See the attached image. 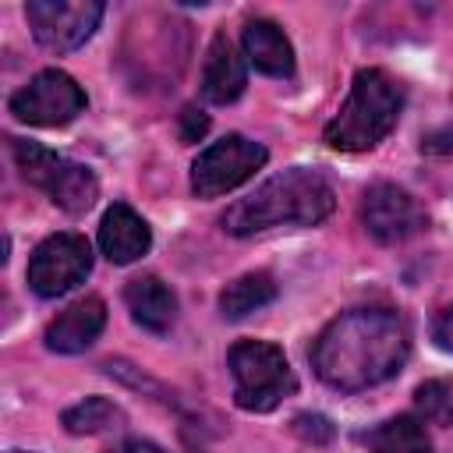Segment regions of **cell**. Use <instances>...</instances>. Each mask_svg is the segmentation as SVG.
I'll return each instance as SVG.
<instances>
[{"label": "cell", "instance_id": "6da1fadb", "mask_svg": "<svg viewBox=\"0 0 453 453\" xmlns=\"http://www.w3.org/2000/svg\"><path fill=\"white\" fill-rule=\"evenodd\" d=\"M411 354V333L389 308H350L336 315L311 343L315 375L340 389L361 393L393 379Z\"/></svg>", "mask_w": 453, "mask_h": 453}, {"label": "cell", "instance_id": "7a4b0ae2", "mask_svg": "<svg viewBox=\"0 0 453 453\" xmlns=\"http://www.w3.org/2000/svg\"><path fill=\"white\" fill-rule=\"evenodd\" d=\"M336 209V191L319 170L290 166L262 180L248 198H237L223 212V230L251 237L273 226H315Z\"/></svg>", "mask_w": 453, "mask_h": 453}, {"label": "cell", "instance_id": "3957f363", "mask_svg": "<svg viewBox=\"0 0 453 453\" xmlns=\"http://www.w3.org/2000/svg\"><path fill=\"white\" fill-rule=\"evenodd\" d=\"M403 88L382 67H361L354 85L340 106V113L326 124L322 138L336 152H365L375 149L400 120Z\"/></svg>", "mask_w": 453, "mask_h": 453}, {"label": "cell", "instance_id": "277c9868", "mask_svg": "<svg viewBox=\"0 0 453 453\" xmlns=\"http://www.w3.org/2000/svg\"><path fill=\"white\" fill-rule=\"evenodd\" d=\"M234 379V403L251 414H265L280 407L283 396L297 389V379L276 343L265 340H237L226 354Z\"/></svg>", "mask_w": 453, "mask_h": 453}, {"label": "cell", "instance_id": "5b68a950", "mask_svg": "<svg viewBox=\"0 0 453 453\" xmlns=\"http://www.w3.org/2000/svg\"><path fill=\"white\" fill-rule=\"evenodd\" d=\"M11 149H14L21 177L28 184H35L39 191H46L53 205H60L71 216H81L96 205L99 180L85 163H74V159L46 149L39 142H28V138H11Z\"/></svg>", "mask_w": 453, "mask_h": 453}, {"label": "cell", "instance_id": "8992f818", "mask_svg": "<svg viewBox=\"0 0 453 453\" xmlns=\"http://www.w3.org/2000/svg\"><path fill=\"white\" fill-rule=\"evenodd\" d=\"M265 159H269L265 145L244 134H226L209 149H202L198 159L191 163V191L198 198H219L241 188L244 180H251L265 166Z\"/></svg>", "mask_w": 453, "mask_h": 453}, {"label": "cell", "instance_id": "52a82bcc", "mask_svg": "<svg viewBox=\"0 0 453 453\" xmlns=\"http://www.w3.org/2000/svg\"><path fill=\"white\" fill-rule=\"evenodd\" d=\"M11 113L32 127H64L85 113V88L60 67H46L11 96Z\"/></svg>", "mask_w": 453, "mask_h": 453}, {"label": "cell", "instance_id": "ba28073f", "mask_svg": "<svg viewBox=\"0 0 453 453\" xmlns=\"http://www.w3.org/2000/svg\"><path fill=\"white\" fill-rule=\"evenodd\" d=\"M92 273V244L81 234H50L46 241H39L28 255V287L39 297H60L67 290H74L78 283H85V276Z\"/></svg>", "mask_w": 453, "mask_h": 453}, {"label": "cell", "instance_id": "9c48e42d", "mask_svg": "<svg viewBox=\"0 0 453 453\" xmlns=\"http://www.w3.org/2000/svg\"><path fill=\"white\" fill-rule=\"evenodd\" d=\"M103 11L106 7L99 0H28L25 4V18L35 42L53 53L78 50L99 28Z\"/></svg>", "mask_w": 453, "mask_h": 453}, {"label": "cell", "instance_id": "30bf717a", "mask_svg": "<svg viewBox=\"0 0 453 453\" xmlns=\"http://www.w3.org/2000/svg\"><path fill=\"white\" fill-rule=\"evenodd\" d=\"M361 223L379 244H400V241L421 234L428 226V216L411 191H403L389 180H379L361 198Z\"/></svg>", "mask_w": 453, "mask_h": 453}, {"label": "cell", "instance_id": "8fae6325", "mask_svg": "<svg viewBox=\"0 0 453 453\" xmlns=\"http://www.w3.org/2000/svg\"><path fill=\"white\" fill-rule=\"evenodd\" d=\"M106 326V304L103 297L88 294L67 304L50 326H46V347L53 354H81L96 343V336Z\"/></svg>", "mask_w": 453, "mask_h": 453}, {"label": "cell", "instance_id": "7c38bea8", "mask_svg": "<svg viewBox=\"0 0 453 453\" xmlns=\"http://www.w3.org/2000/svg\"><path fill=\"white\" fill-rule=\"evenodd\" d=\"M149 248H152V230H149V223H145L127 202H113V205L103 212V223H99V251H103L113 265H131V262H138Z\"/></svg>", "mask_w": 453, "mask_h": 453}, {"label": "cell", "instance_id": "4fadbf2b", "mask_svg": "<svg viewBox=\"0 0 453 453\" xmlns=\"http://www.w3.org/2000/svg\"><path fill=\"white\" fill-rule=\"evenodd\" d=\"M244 85H248L244 57L237 53L226 32H216L205 50V64H202V96L216 106H226L244 92Z\"/></svg>", "mask_w": 453, "mask_h": 453}, {"label": "cell", "instance_id": "5bb4252c", "mask_svg": "<svg viewBox=\"0 0 453 453\" xmlns=\"http://www.w3.org/2000/svg\"><path fill=\"white\" fill-rule=\"evenodd\" d=\"M241 46H244V57L255 71H262L269 78H290L294 74V46L276 21L248 18L244 32H241Z\"/></svg>", "mask_w": 453, "mask_h": 453}, {"label": "cell", "instance_id": "9a60e30c", "mask_svg": "<svg viewBox=\"0 0 453 453\" xmlns=\"http://www.w3.org/2000/svg\"><path fill=\"white\" fill-rule=\"evenodd\" d=\"M124 304L131 319L149 333H166L177 319V297L159 276H134L124 287Z\"/></svg>", "mask_w": 453, "mask_h": 453}, {"label": "cell", "instance_id": "2e32d148", "mask_svg": "<svg viewBox=\"0 0 453 453\" xmlns=\"http://www.w3.org/2000/svg\"><path fill=\"white\" fill-rule=\"evenodd\" d=\"M368 453H432V439L425 432V421L414 414H396L361 435Z\"/></svg>", "mask_w": 453, "mask_h": 453}, {"label": "cell", "instance_id": "e0dca14e", "mask_svg": "<svg viewBox=\"0 0 453 453\" xmlns=\"http://www.w3.org/2000/svg\"><path fill=\"white\" fill-rule=\"evenodd\" d=\"M273 297H276V283L269 273H244L223 287L219 311H223V319H244V315L265 308Z\"/></svg>", "mask_w": 453, "mask_h": 453}, {"label": "cell", "instance_id": "ac0fdd59", "mask_svg": "<svg viewBox=\"0 0 453 453\" xmlns=\"http://www.w3.org/2000/svg\"><path fill=\"white\" fill-rule=\"evenodd\" d=\"M60 421H64V428L71 435H99V432L120 428L127 418H124V411L113 400H106V396H85L81 403L67 407L60 414Z\"/></svg>", "mask_w": 453, "mask_h": 453}, {"label": "cell", "instance_id": "d6986e66", "mask_svg": "<svg viewBox=\"0 0 453 453\" xmlns=\"http://www.w3.org/2000/svg\"><path fill=\"white\" fill-rule=\"evenodd\" d=\"M414 403H418V414L428 425H442V428L453 425V386L446 379L421 382L418 393H414Z\"/></svg>", "mask_w": 453, "mask_h": 453}, {"label": "cell", "instance_id": "ffe728a7", "mask_svg": "<svg viewBox=\"0 0 453 453\" xmlns=\"http://www.w3.org/2000/svg\"><path fill=\"white\" fill-rule=\"evenodd\" d=\"M290 428L304 439V442H311V446H326L333 435H336V428H333V421L326 418V414H315V411H304V414H297L294 421H290Z\"/></svg>", "mask_w": 453, "mask_h": 453}, {"label": "cell", "instance_id": "44dd1931", "mask_svg": "<svg viewBox=\"0 0 453 453\" xmlns=\"http://www.w3.org/2000/svg\"><path fill=\"white\" fill-rule=\"evenodd\" d=\"M205 131H209V117L198 106H184L177 113V134H180V142H198Z\"/></svg>", "mask_w": 453, "mask_h": 453}, {"label": "cell", "instance_id": "7402d4cb", "mask_svg": "<svg viewBox=\"0 0 453 453\" xmlns=\"http://www.w3.org/2000/svg\"><path fill=\"white\" fill-rule=\"evenodd\" d=\"M421 152H432V156H449V152H453V124L428 131V134L421 138Z\"/></svg>", "mask_w": 453, "mask_h": 453}, {"label": "cell", "instance_id": "603a6c76", "mask_svg": "<svg viewBox=\"0 0 453 453\" xmlns=\"http://www.w3.org/2000/svg\"><path fill=\"white\" fill-rule=\"evenodd\" d=\"M432 340H435L439 350L453 354V304L446 311H439V319L432 322Z\"/></svg>", "mask_w": 453, "mask_h": 453}, {"label": "cell", "instance_id": "cb8c5ba5", "mask_svg": "<svg viewBox=\"0 0 453 453\" xmlns=\"http://www.w3.org/2000/svg\"><path fill=\"white\" fill-rule=\"evenodd\" d=\"M110 453H166V449L156 446V442H149V439H124V442H117Z\"/></svg>", "mask_w": 453, "mask_h": 453}, {"label": "cell", "instance_id": "d4e9b609", "mask_svg": "<svg viewBox=\"0 0 453 453\" xmlns=\"http://www.w3.org/2000/svg\"><path fill=\"white\" fill-rule=\"evenodd\" d=\"M7 453H25V449H7Z\"/></svg>", "mask_w": 453, "mask_h": 453}]
</instances>
